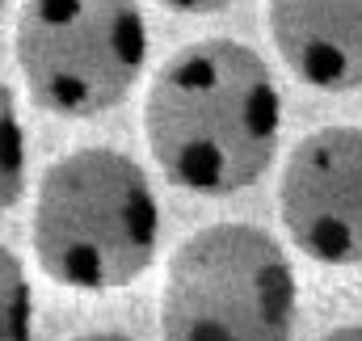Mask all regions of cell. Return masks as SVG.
Segmentation results:
<instances>
[{
  "mask_svg": "<svg viewBox=\"0 0 362 341\" xmlns=\"http://www.w3.org/2000/svg\"><path fill=\"white\" fill-rule=\"evenodd\" d=\"M144 131L173 185L194 194H236L278 156L282 97L253 47L202 38L156 72Z\"/></svg>",
  "mask_w": 362,
  "mask_h": 341,
  "instance_id": "cell-1",
  "label": "cell"
},
{
  "mask_svg": "<svg viewBox=\"0 0 362 341\" xmlns=\"http://www.w3.org/2000/svg\"><path fill=\"white\" fill-rule=\"evenodd\" d=\"M30 236L38 265L59 287H131L156 257V194L127 152L76 148L42 173Z\"/></svg>",
  "mask_w": 362,
  "mask_h": 341,
  "instance_id": "cell-2",
  "label": "cell"
},
{
  "mask_svg": "<svg viewBox=\"0 0 362 341\" xmlns=\"http://www.w3.org/2000/svg\"><path fill=\"white\" fill-rule=\"evenodd\" d=\"M299 287L291 257L257 224H211L185 236L165 274V341H291Z\"/></svg>",
  "mask_w": 362,
  "mask_h": 341,
  "instance_id": "cell-3",
  "label": "cell"
},
{
  "mask_svg": "<svg viewBox=\"0 0 362 341\" xmlns=\"http://www.w3.org/2000/svg\"><path fill=\"white\" fill-rule=\"evenodd\" d=\"M148 25L139 0H25L17 68L30 97L64 118L114 110L144 72Z\"/></svg>",
  "mask_w": 362,
  "mask_h": 341,
  "instance_id": "cell-4",
  "label": "cell"
},
{
  "mask_svg": "<svg viewBox=\"0 0 362 341\" xmlns=\"http://www.w3.org/2000/svg\"><path fill=\"white\" fill-rule=\"evenodd\" d=\"M286 236L320 265H362V127H320L286 156Z\"/></svg>",
  "mask_w": 362,
  "mask_h": 341,
  "instance_id": "cell-5",
  "label": "cell"
},
{
  "mask_svg": "<svg viewBox=\"0 0 362 341\" xmlns=\"http://www.w3.org/2000/svg\"><path fill=\"white\" fill-rule=\"evenodd\" d=\"M270 38L312 88H362V0H270Z\"/></svg>",
  "mask_w": 362,
  "mask_h": 341,
  "instance_id": "cell-6",
  "label": "cell"
},
{
  "mask_svg": "<svg viewBox=\"0 0 362 341\" xmlns=\"http://www.w3.org/2000/svg\"><path fill=\"white\" fill-rule=\"evenodd\" d=\"M0 341H34V295L8 249H0Z\"/></svg>",
  "mask_w": 362,
  "mask_h": 341,
  "instance_id": "cell-7",
  "label": "cell"
},
{
  "mask_svg": "<svg viewBox=\"0 0 362 341\" xmlns=\"http://www.w3.org/2000/svg\"><path fill=\"white\" fill-rule=\"evenodd\" d=\"M25 190V131L13 105V93L0 81V215Z\"/></svg>",
  "mask_w": 362,
  "mask_h": 341,
  "instance_id": "cell-8",
  "label": "cell"
},
{
  "mask_svg": "<svg viewBox=\"0 0 362 341\" xmlns=\"http://www.w3.org/2000/svg\"><path fill=\"white\" fill-rule=\"evenodd\" d=\"M165 8H173V13H219V8H228L232 0H160Z\"/></svg>",
  "mask_w": 362,
  "mask_h": 341,
  "instance_id": "cell-9",
  "label": "cell"
},
{
  "mask_svg": "<svg viewBox=\"0 0 362 341\" xmlns=\"http://www.w3.org/2000/svg\"><path fill=\"white\" fill-rule=\"evenodd\" d=\"M320 341H362V325H341V329H329Z\"/></svg>",
  "mask_w": 362,
  "mask_h": 341,
  "instance_id": "cell-10",
  "label": "cell"
},
{
  "mask_svg": "<svg viewBox=\"0 0 362 341\" xmlns=\"http://www.w3.org/2000/svg\"><path fill=\"white\" fill-rule=\"evenodd\" d=\"M72 341H135V337H127V333H110V329H97V333H81V337H72Z\"/></svg>",
  "mask_w": 362,
  "mask_h": 341,
  "instance_id": "cell-11",
  "label": "cell"
},
{
  "mask_svg": "<svg viewBox=\"0 0 362 341\" xmlns=\"http://www.w3.org/2000/svg\"><path fill=\"white\" fill-rule=\"evenodd\" d=\"M0 8H4V0H0Z\"/></svg>",
  "mask_w": 362,
  "mask_h": 341,
  "instance_id": "cell-12",
  "label": "cell"
}]
</instances>
